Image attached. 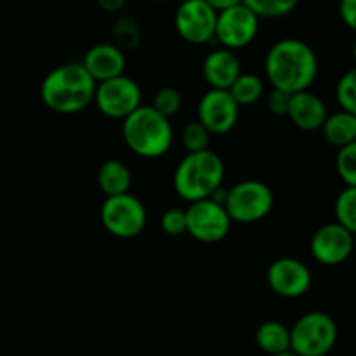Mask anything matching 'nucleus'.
Masks as SVG:
<instances>
[{
    "mask_svg": "<svg viewBox=\"0 0 356 356\" xmlns=\"http://www.w3.org/2000/svg\"><path fill=\"white\" fill-rule=\"evenodd\" d=\"M97 186L104 197H118L131 191L132 172L125 162L110 159L103 162L97 170Z\"/></svg>",
    "mask_w": 356,
    "mask_h": 356,
    "instance_id": "a211bd4d",
    "label": "nucleus"
},
{
    "mask_svg": "<svg viewBox=\"0 0 356 356\" xmlns=\"http://www.w3.org/2000/svg\"><path fill=\"white\" fill-rule=\"evenodd\" d=\"M96 82L82 63L56 66L40 83L42 103L59 115H75L94 101Z\"/></svg>",
    "mask_w": 356,
    "mask_h": 356,
    "instance_id": "f03ea898",
    "label": "nucleus"
},
{
    "mask_svg": "<svg viewBox=\"0 0 356 356\" xmlns=\"http://www.w3.org/2000/svg\"><path fill=\"white\" fill-rule=\"evenodd\" d=\"M275 205L273 190L259 179H245L228 190L225 209L232 222L254 225L270 216Z\"/></svg>",
    "mask_w": 356,
    "mask_h": 356,
    "instance_id": "423d86ee",
    "label": "nucleus"
},
{
    "mask_svg": "<svg viewBox=\"0 0 356 356\" xmlns=\"http://www.w3.org/2000/svg\"><path fill=\"white\" fill-rule=\"evenodd\" d=\"M336 101L339 108L356 115V72L350 70L339 79L336 86Z\"/></svg>",
    "mask_w": 356,
    "mask_h": 356,
    "instance_id": "bb28decb",
    "label": "nucleus"
},
{
    "mask_svg": "<svg viewBox=\"0 0 356 356\" xmlns=\"http://www.w3.org/2000/svg\"><path fill=\"white\" fill-rule=\"evenodd\" d=\"M287 117L301 131L313 132L322 129L329 113H327L325 103L318 94L312 92V90H302V92L291 96Z\"/></svg>",
    "mask_w": 356,
    "mask_h": 356,
    "instance_id": "f3484780",
    "label": "nucleus"
},
{
    "mask_svg": "<svg viewBox=\"0 0 356 356\" xmlns=\"http://www.w3.org/2000/svg\"><path fill=\"white\" fill-rule=\"evenodd\" d=\"M259 31V17L247 6L238 3L218 13L214 38L221 47L235 52L243 49L256 38Z\"/></svg>",
    "mask_w": 356,
    "mask_h": 356,
    "instance_id": "9d476101",
    "label": "nucleus"
},
{
    "mask_svg": "<svg viewBox=\"0 0 356 356\" xmlns=\"http://www.w3.org/2000/svg\"><path fill=\"white\" fill-rule=\"evenodd\" d=\"M301 0H242L257 17H282L291 14Z\"/></svg>",
    "mask_w": 356,
    "mask_h": 356,
    "instance_id": "b1692460",
    "label": "nucleus"
},
{
    "mask_svg": "<svg viewBox=\"0 0 356 356\" xmlns=\"http://www.w3.org/2000/svg\"><path fill=\"white\" fill-rule=\"evenodd\" d=\"M218 13L204 0H184L179 3L174 16V24L184 42L204 45L214 40Z\"/></svg>",
    "mask_w": 356,
    "mask_h": 356,
    "instance_id": "9b49d317",
    "label": "nucleus"
},
{
    "mask_svg": "<svg viewBox=\"0 0 356 356\" xmlns=\"http://www.w3.org/2000/svg\"><path fill=\"white\" fill-rule=\"evenodd\" d=\"M323 138L329 145L336 148H344V146L355 145L356 143V115L348 113V111H337V113L329 115L323 122L322 129Z\"/></svg>",
    "mask_w": 356,
    "mask_h": 356,
    "instance_id": "6ab92c4d",
    "label": "nucleus"
},
{
    "mask_svg": "<svg viewBox=\"0 0 356 356\" xmlns=\"http://www.w3.org/2000/svg\"><path fill=\"white\" fill-rule=\"evenodd\" d=\"M240 117V106L228 90L209 89L198 101L197 120L212 134H228Z\"/></svg>",
    "mask_w": 356,
    "mask_h": 356,
    "instance_id": "4468645a",
    "label": "nucleus"
},
{
    "mask_svg": "<svg viewBox=\"0 0 356 356\" xmlns=\"http://www.w3.org/2000/svg\"><path fill=\"white\" fill-rule=\"evenodd\" d=\"M334 216L336 222L343 228L356 232V188L344 186V190L337 195L334 204Z\"/></svg>",
    "mask_w": 356,
    "mask_h": 356,
    "instance_id": "4be33fe9",
    "label": "nucleus"
},
{
    "mask_svg": "<svg viewBox=\"0 0 356 356\" xmlns=\"http://www.w3.org/2000/svg\"><path fill=\"white\" fill-rule=\"evenodd\" d=\"M264 73L273 89L287 94L309 90L318 75V58L312 45L299 38L275 42L264 59Z\"/></svg>",
    "mask_w": 356,
    "mask_h": 356,
    "instance_id": "f257e3e1",
    "label": "nucleus"
},
{
    "mask_svg": "<svg viewBox=\"0 0 356 356\" xmlns=\"http://www.w3.org/2000/svg\"><path fill=\"white\" fill-rule=\"evenodd\" d=\"M228 92L238 106H249L261 99V96L264 94V82L256 73H240Z\"/></svg>",
    "mask_w": 356,
    "mask_h": 356,
    "instance_id": "412c9836",
    "label": "nucleus"
},
{
    "mask_svg": "<svg viewBox=\"0 0 356 356\" xmlns=\"http://www.w3.org/2000/svg\"><path fill=\"white\" fill-rule=\"evenodd\" d=\"M336 170L346 186L356 188V143L339 148L336 156Z\"/></svg>",
    "mask_w": 356,
    "mask_h": 356,
    "instance_id": "cd10ccee",
    "label": "nucleus"
},
{
    "mask_svg": "<svg viewBox=\"0 0 356 356\" xmlns=\"http://www.w3.org/2000/svg\"><path fill=\"white\" fill-rule=\"evenodd\" d=\"M152 2H167V0H152Z\"/></svg>",
    "mask_w": 356,
    "mask_h": 356,
    "instance_id": "f704fd0d",
    "label": "nucleus"
},
{
    "mask_svg": "<svg viewBox=\"0 0 356 356\" xmlns=\"http://www.w3.org/2000/svg\"><path fill=\"white\" fill-rule=\"evenodd\" d=\"M355 249V233L337 222L320 226L312 236L309 250L322 266H339L346 263Z\"/></svg>",
    "mask_w": 356,
    "mask_h": 356,
    "instance_id": "ddd939ff",
    "label": "nucleus"
},
{
    "mask_svg": "<svg viewBox=\"0 0 356 356\" xmlns=\"http://www.w3.org/2000/svg\"><path fill=\"white\" fill-rule=\"evenodd\" d=\"M111 35H113L115 45L122 51L138 47L141 42V28H139L138 21L131 16H122L120 19L115 21Z\"/></svg>",
    "mask_w": 356,
    "mask_h": 356,
    "instance_id": "5701e85b",
    "label": "nucleus"
},
{
    "mask_svg": "<svg viewBox=\"0 0 356 356\" xmlns=\"http://www.w3.org/2000/svg\"><path fill=\"white\" fill-rule=\"evenodd\" d=\"M232 219L225 205L212 198L191 202L186 209V233L202 243H218L228 236Z\"/></svg>",
    "mask_w": 356,
    "mask_h": 356,
    "instance_id": "1a4fd4ad",
    "label": "nucleus"
},
{
    "mask_svg": "<svg viewBox=\"0 0 356 356\" xmlns=\"http://www.w3.org/2000/svg\"><path fill=\"white\" fill-rule=\"evenodd\" d=\"M149 106L160 113L165 118H172L174 115H177V111L183 106V96L177 89L174 87H162L160 90H156V94L153 96V101Z\"/></svg>",
    "mask_w": 356,
    "mask_h": 356,
    "instance_id": "a878e982",
    "label": "nucleus"
},
{
    "mask_svg": "<svg viewBox=\"0 0 356 356\" xmlns=\"http://www.w3.org/2000/svg\"><path fill=\"white\" fill-rule=\"evenodd\" d=\"M339 16L350 30L356 28V0H339Z\"/></svg>",
    "mask_w": 356,
    "mask_h": 356,
    "instance_id": "7c9ffc66",
    "label": "nucleus"
},
{
    "mask_svg": "<svg viewBox=\"0 0 356 356\" xmlns=\"http://www.w3.org/2000/svg\"><path fill=\"white\" fill-rule=\"evenodd\" d=\"M291 329V351L299 356H327L337 343V325L325 312L299 316Z\"/></svg>",
    "mask_w": 356,
    "mask_h": 356,
    "instance_id": "39448f33",
    "label": "nucleus"
},
{
    "mask_svg": "<svg viewBox=\"0 0 356 356\" xmlns=\"http://www.w3.org/2000/svg\"><path fill=\"white\" fill-rule=\"evenodd\" d=\"M99 219L103 228L115 238L129 240L141 235L145 229L148 214L146 207L138 197L132 193L106 197L99 211Z\"/></svg>",
    "mask_w": 356,
    "mask_h": 356,
    "instance_id": "0eeeda50",
    "label": "nucleus"
},
{
    "mask_svg": "<svg viewBox=\"0 0 356 356\" xmlns=\"http://www.w3.org/2000/svg\"><path fill=\"white\" fill-rule=\"evenodd\" d=\"M82 66L94 79V82H106L115 76L125 75V52L115 44H97L90 47L83 56Z\"/></svg>",
    "mask_w": 356,
    "mask_h": 356,
    "instance_id": "2eb2a0df",
    "label": "nucleus"
},
{
    "mask_svg": "<svg viewBox=\"0 0 356 356\" xmlns=\"http://www.w3.org/2000/svg\"><path fill=\"white\" fill-rule=\"evenodd\" d=\"M275 356H299L298 353H294V351H285V353H280V355H275Z\"/></svg>",
    "mask_w": 356,
    "mask_h": 356,
    "instance_id": "72a5a7b5",
    "label": "nucleus"
},
{
    "mask_svg": "<svg viewBox=\"0 0 356 356\" xmlns=\"http://www.w3.org/2000/svg\"><path fill=\"white\" fill-rule=\"evenodd\" d=\"M122 136L134 155L141 159H160L174 143L172 124L152 106H141L122 120Z\"/></svg>",
    "mask_w": 356,
    "mask_h": 356,
    "instance_id": "7ed1b4c3",
    "label": "nucleus"
},
{
    "mask_svg": "<svg viewBox=\"0 0 356 356\" xmlns=\"http://www.w3.org/2000/svg\"><path fill=\"white\" fill-rule=\"evenodd\" d=\"M204 2L209 7H212L216 13H221V10L229 9L233 6H238V3H242V0H204Z\"/></svg>",
    "mask_w": 356,
    "mask_h": 356,
    "instance_id": "2f4dec72",
    "label": "nucleus"
},
{
    "mask_svg": "<svg viewBox=\"0 0 356 356\" xmlns=\"http://www.w3.org/2000/svg\"><path fill=\"white\" fill-rule=\"evenodd\" d=\"M141 87L127 75L115 76L106 82L96 83L94 101L97 110L108 118L124 120L141 106Z\"/></svg>",
    "mask_w": 356,
    "mask_h": 356,
    "instance_id": "6e6552de",
    "label": "nucleus"
},
{
    "mask_svg": "<svg viewBox=\"0 0 356 356\" xmlns=\"http://www.w3.org/2000/svg\"><path fill=\"white\" fill-rule=\"evenodd\" d=\"M225 179V163L211 149L186 153L174 172V190L183 200L198 202L211 198Z\"/></svg>",
    "mask_w": 356,
    "mask_h": 356,
    "instance_id": "20e7f679",
    "label": "nucleus"
},
{
    "mask_svg": "<svg viewBox=\"0 0 356 356\" xmlns=\"http://www.w3.org/2000/svg\"><path fill=\"white\" fill-rule=\"evenodd\" d=\"M268 287L285 299H298L308 294L313 277L309 268L296 257H278L268 266Z\"/></svg>",
    "mask_w": 356,
    "mask_h": 356,
    "instance_id": "f8f14e48",
    "label": "nucleus"
},
{
    "mask_svg": "<svg viewBox=\"0 0 356 356\" xmlns=\"http://www.w3.org/2000/svg\"><path fill=\"white\" fill-rule=\"evenodd\" d=\"M256 344L270 356L285 353L291 350V329L278 320H266L257 327Z\"/></svg>",
    "mask_w": 356,
    "mask_h": 356,
    "instance_id": "aec40b11",
    "label": "nucleus"
},
{
    "mask_svg": "<svg viewBox=\"0 0 356 356\" xmlns=\"http://www.w3.org/2000/svg\"><path fill=\"white\" fill-rule=\"evenodd\" d=\"M240 73L242 65L238 56L225 47L211 51L202 63V75L211 89L228 90Z\"/></svg>",
    "mask_w": 356,
    "mask_h": 356,
    "instance_id": "dca6fc26",
    "label": "nucleus"
},
{
    "mask_svg": "<svg viewBox=\"0 0 356 356\" xmlns=\"http://www.w3.org/2000/svg\"><path fill=\"white\" fill-rule=\"evenodd\" d=\"M160 226L169 236H179L186 233V211L177 207L167 209L160 219Z\"/></svg>",
    "mask_w": 356,
    "mask_h": 356,
    "instance_id": "c85d7f7f",
    "label": "nucleus"
},
{
    "mask_svg": "<svg viewBox=\"0 0 356 356\" xmlns=\"http://www.w3.org/2000/svg\"><path fill=\"white\" fill-rule=\"evenodd\" d=\"M96 2L97 6L103 10H106V13H118V10L125 6L127 0H96Z\"/></svg>",
    "mask_w": 356,
    "mask_h": 356,
    "instance_id": "473e14b6",
    "label": "nucleus"
},
{
    "mask_svg": "<svg viewBox=\"0 0 356 356\" xmlns=\"http://www.w3.org/2000/svg\"><path fill=\"white\" fill-rule=\"evenodd\" d=\"M289 103H291V94L282 92L278 89H271V92L266 96V106L275 117H287Z\"/></svg>",
    "mask_w": 356,
    "mask_h": 356,
    "instance_id": "c756f323",
    "label": "nucleus"
},
{
    "mask_svg": "<svg viewBox=\"0 0 356 356\" xmlns=\"http://www.w3.org/2000/svg\"><path fill=\"white\" fill-rule=\"evenodd\" d=\"M181 143L188 153H197L209 149L211 143V132L204 127L198 120L188 122L181 131Z\"/></svg>",
    "mask_w": 356,
    "mask_h": 356,
    "instance_id": "393cba45",
    "label": "nucleus"
}]
</instances>
